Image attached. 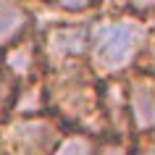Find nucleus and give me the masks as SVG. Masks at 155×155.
Listing matches in <instances>:
<instances>
[{
    "mask_svg": "<svg viewBox=\"0 0 155 155\" xmlns=\"http://www.w3.org/2000/svg\"><path fill=\"white\" fill-rule=\"evenodd\" d=\"M48 113L63 129L87 131L105 137V121L100 110V79L87 63H76L61 71L42 74Z\"/></svg>",
    "mask_w": 155,
    "mask_h": 155,
    "instance_id": "obj_2",
    "label": "nucleus"
},
{
    "mask_svg": "<svg viewBox=\"0 0 155 155\" xmlns=\"http://www.w3.org/2000/svg\"><path fill=\"white\" fill-rule=\"evenodd\" d=\"M37 50H40L42 74L61 71L76 63H87L90 50V18H66V21H48L34 29Z\"/></svg>",
    "mask_w": 155,
    "mask_h": 155,
    "instance_id": "obj_3",
    "label": "nucleus"
},
{
    "mask_svg": "<svg viewBox=\"0 0 155 155\" xmlns=\"http://www.w3.org/2000/svg\"><path fill=\"white\" fill-rule=\"evenodd\" d=\"M134 71H142V74L155 79V34H153V40L147 42V48H145V53H142V58H139Z\"/></svg>",
    "mask_w": 155,
    "mask_h": 155,
    "instance_id": "obj_15",
    "label": "nucleus"
},
{
    "mask_svg": "<svg viewBox=\"0 0 155 155\" xmlns=\"http://www.w3.org/2000/svg\"><path fill=\"white\" fill-rule=\"evenodd\" d=\"M63 131L66 129L50 113L11 116L0 124V142L5 155H53Z\"/></svg>",
    "mask_w": 155,
    "mask_h": 155,
    "instance_id": "obj_4",
    "label": "nucleus"
},
{
    "mask_svg": "<svg viewBox=\"0 0 155 155\" xmlns=\"http://www.w3.org/2000/svg\"><path fill=\"white\" fill-rule=\"evenodd\" d=\"M110 13H129L155 26V0H116Z\"/></svg>",
    "mask_w": 155,
    "mask_h": 155,
    "instance_id": "obj_11",
    "label": "nucleus"
},
{
    "mask_svg": "<svg viewBox=\"0 0 155 155\" xmlns=\"http://www.w3.org/2000/svg\"><path fill=\"white\" fill-rule=\"evenodd\" d=\"M103 3L105 0H53L50 5L53 8H58L61 13H66V16H92V13H100L103 11Z\"/></svg>",
    "mask_w": 155,
    "mask_h": 155,
    "instance_id": "obj_12",
    "label": "nucleus"
},
{
    "mask_svg": "<svg viewBox=\"0 0 155 155\" xmlns=\"http://www.w3.org/2000/svg\"><path fill=\"white\" fill-rule=\"evenodd\" d=\"M37 113H48V97H45V79L42 76H34L29 82L18 84L11 116H37Z\"/></svg>",
    "mask_w": 155,
    "mask_h": 155,
    "instance_id": "obj_8",
    "label": "nucleus"
},
{
    "mask_svg": "<svg viewBox=\"0 0 155 155\" xmlns=\"http://www.w3.org/2000/svg\"><path fill=\"white\" fill-rule=\"evenodd\" d=\"M0 155H5V147H3V142H0Z\"/></svg>",
    "mask_w": 155,
    "mask_h": 155,
    "instance_id": "obj_17",
    "label": "nucleus"
},
{
    "mask_svg": "<svg viewBox=\"0 0 155 155\" xmlns=\"http://www.w3.org/2000/svg\"><path fill=\"white\" fill-rule=\"evenodd\" d=\"M92 155H131V137L105 134V137L97 139V147Z\"/></svg>",
    "mask_w": 155,
    "mask_h": 155,
    "instance_id": "obj_13",
    "label": "nucleus"
},
{
    "mask_svg": "<svg viewBox=\"0 0 155 155\" xmlns=\"http://www.w3.org/2000/svg\"><path fill=\"white\" fill-rule=\"evenodd\" d=\"M126 113L131 137L155 131V79L142 71L126 74Z\"/></svg>",
    "mask_w": 155,
    "mask_h": 155,
    "instance_id": "obj_5",
    "label": "nucleus"
},
{
    "mask_svg": "<svg viewBox=\"0 0 155 155\" xmlns=\"http://www.w3.org/2000/svg\"><path fill=\"white\" fill-rule=\"evenodd\" d=\"M97 139L95 134H87V131H76V129H66L61 142L55 145L53 155H92L95 147H97Z\"/></svg>",
    "mask_w": 155,
    "mask_h": 155,
    "instance_id": "obj_9",
    "label": "nucleus"
},
{
    "mask_svg": "<svg viewBox=\"0 0 155 155\" xmlns=\"http://www.w3.org/2000/svg\"><path fill=\"white\" fill-rule=\"evenodd\" d=\"M34 16L26 0H0V50L34 29Z\"/></svg>",
    "mask_w": 155,
    "mask_h": 155,
    "instance_id": "obj_7",
    "label": "nucleus"
},
{
    "mask_svg": "<svg viewBox=\"0 0 155 155\" xmlns=\"http://www.w3.org/2000/svg\"><path fill=\"white\" fill-rule=\"evenodd\" d=\"M26 3H42V5H50L53 0H26Z\"/></svg>",
    "mask_w": 155,
    "mask_h": 155,
    "instance_id": "obj_16",
    "label": "nucleus"
},
{
    "mask_svg": "<svg viewBox=\"0 0 155 155\" xmlns=\"http://www.w3.org/2000/svg\"><path fill=\"white\" fill-rule=\"evenodd\" d=\"M131 155H155V131L131 137Z\"/></svg>",
    "mask_w": 155,
    "mask_h": 155,
    "instance_id": "obj_14",
    "label": "nucleus"
},
{
    "mask_svg": "<svg viewBox=\"0 0 155 155\" xmlns=\"http://www.w3.org/2000/svg\"><path fill=\"white\" fill-rule=\"evenodd\" d=\"M34 29H37V26H34ZM34 29L29 34H24L21 40L11 42L8 48L0 50V63L13 74V79H16L18 84L29 82L34 76H42L40 50H37V34H34Z\"/></svg>",
    "mask_w": 155,
    "mask_h": 155,
    "instance_id": "obj_6",
    "label": "nucleus"
},
{
    "mask_svg": "<svg viewBox=\"0 0 155 155\" xmlns=\"http://www.w3.org/2000/svg\"><path fill=\"white\" fill-rule=\"evenodd\" d=\"M18 82L13 79V74L0 63V124H5L13 113V103H16Z\"/></svg>",
    "mask_w": 155,
    "mask_h": 155,
    "instance_id": "obj_10",
    "label": "nucleus"
},
{
    "mask_svg": "<svg viewBox=\"0 0 155 155\" xmlns=\"http://www.w3.org/2000/svg\"><path fill=\"white\" fill-rule=\"evenodd\" d=\"M155 26L129 13H97L90 18L87 66L97 79L126 76L134 71Z\"/></svg>",
    "mask_w": 155,
    "mask_h": 155,
    "instance_id": "obj_1",
    "label": "nucleus"
}]
</instances>
